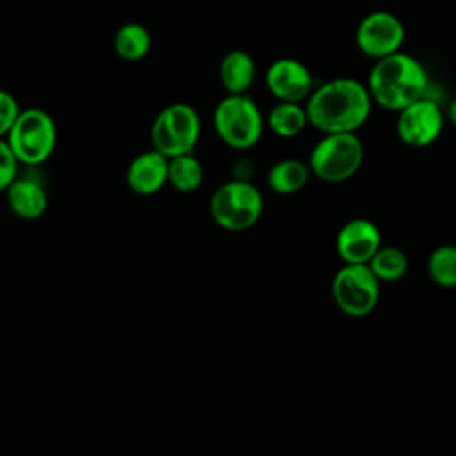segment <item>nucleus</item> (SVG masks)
Wrapping results in <instances>:
<instances>
[{"label": "nucleus", "mask_w": 456, "mask_h": 456, "mask_svg": "<svg viewBox=\"0 0 456 456\" xmlns=\"http://www.w3.org/2000/svg\"><path fill=\"white\" fill-rule=\"evenodd\" d=\"M208 208L219 228L246 232L258 223L264 212V198L249 180L233 178L212 192Z\"/></svg>", "instance_id": "7ed1b4c3"}, {"label": "nucleus", "mask_w": 456, "mask_h": 456, "mask_svg": "<svg viewBox=\"0 0 456 456\" xmlns=\"http://www.w3.org/2000/svg\"><path fill=\"white\" fill-rule=\"evenodd\" d=\"M205 171L201 162L192 153L169 157L167 183L178 192H194L201 187Z\"/></svg>", "instance_id": "6ab92c4d"}, {"label": "nucleus", "mask_w": 456, "mask_h": 456, "mask_svg": "<svg viewBox=\"0 0 456 456\" xmlns=\"http://www.w3.org/2000/svg\"><path fill=\"white\" fill-rule=\"evenodd\" d=\"M214 130L230 148L244 151L253 148L264 132V118L251 96L226 94L214 110Z\"/></svg>", "instance_id": "39448f33"}, {"label": "nucleus", "mask_w": 456, "mask_h": 456, "mask_svg": "<svg viewBox=\"0 0 456 456\" xmlns=\"http://www.w3.org/2000/svg\"><path fill=\"white\" fill-rule=\"evenodd\" d=\"M5 141L20 164L39 166L55 151L57 126L46 110L37 107L21 109Z\"/></svg>", "instance_id": "20e7f679"}, {"label": "nucleus", "mask_w": 456, "mask_h": 456, "mask_svg": "<svg viewBox=\"0 0 456 456\" xmlns=\"http://www.w3.org/2000/svg\"><path fill=\"white\" fill-rule=\"evenodd\" d=\"M372 98L367 84L351 77L331 78L306 98L308 123L322 134L356 132L370 116Z\"/></svg>", "instance_id": "f257e3e1"}, {"label": "nucleus", "mask_w": 456, "mask_h": 456, "mask_svg": "<svg viewBox=\"0 0 456 456\" xmlns=\"http://www.w3.org/2000/svg\"><path fill=\"white\" fill-rule=\"evenodd\" d=\"M404 37L406 28L401 18L385 9L365 14L354 32L358 50L372 61L399 52L404 45Z\"/></svg>", "instance_id": "1a4fd4ad"}, {"label": "nucleus", "mask_w": 456, "mask_h": 456, "mask_svg": "<svg viewBox=\"0 0 456 456\" xmlns=\"http://www.w3.org/2000/svg\"><path fill=\"white\" fill-rule=\"evenodd\" d=\"M306 125H310L306 107L299 102H278L267 114V126L283 139L299 135Z\"/></svg>", "instance_id": "f3484780"}, {"label": "nucleus", "mask_w": 456, "mask_h": 456, "mask_svg": "<svg viewBox=\"0 0 456 456\" xmlns=\"http://www.w3.org/2000/svg\"><path fill=\"white\" fill-rule=\"evenodd\" d=\"M445 114L428 94L406 105L397 114V135L410 148H426L433 144L444 130Z\"/></svg>", "instance_id": "9d476101"}, {"label": "nucleus", "mask_w": 456, "mask_h": 456, "mask_svg": "<svg viewBox=\"0 0 456 456\" xmlns=\"http://www.w3.org/2000/svg\"><path fill=\"white\" fill-rule=\"evenodd\" d=\"M20 110L21 109H20L16 98L9 91L0 89V137L5 139L11 126L16 121Z\"/></svg>", "instance_id": "5701e85b"}, {"label": "nucleus", "mask_w": 456, "mask_h": 456, "mask_svg": "<svg viewBox=\"0 0 456 456\" xmlns=\"http://www.w3.org/2000/svg\"><path fill=\"white\" fill-rule=\"evenodd\" d=\"M201 134V119L198 110L183 102L164 107L153 119L150 137L153 148L162 155L176 157L192 153Z\"/></svg>", "instance_id": "0eeeda50"}, {"label": "nucleus", "mask_w": 456, "mask_h": 456, "mask_svg": "<svg viewBox=\"0 0 456 456\" xmlns=\"http://www.w3.org/2000/svg\"><path fill=\"white\" fill-rule=\"evenodd\" d=\"M367 89L376 105L399 112L428 94L429 77L419 59L403 50L374 61Z\"/></svg>", "instance_id": "f03ea898"}, {"label": "nucleus", "mask_w": 456, "mask_h": 456, "mask_svg": "<svg viewBox=\"0 0 456 456\" xmlns=\"http://www.w3.org/2000/svg\"><path fill=\"white\" fill-rule=\"evenodd\" d=\"M363 162V144L354 132L324 134L310 151L308 166L314 176L326 183L349 180Z\"/></svg>", "instance_id": "423d86ee"}, {"label": "nucleus", "mask_w": 456, "mask_h": 456, "mask_svg": "<svg viewBox=\"0 0 456 456\" xmlns=\"http://www.w3.org/2000/svg\"><path fill=\"white\" fill-rule=\"evenodd\" d=\"M112 45L118 57L128 62H135L148 55L151 48V34L144 25L130 21L116 30Z\"/></svg>", "instance_id": "a211bd4d"}, {"label": "nucleus", "mask_w": 456, "mask_h": 456, "mask_svg": "<svg viewBox=\"0 0 456 456\" xmlns=\"http://www.w3.org/2000/svg\"><path fill=\"white\" fill-rule=\"evenodd\" d=\"M447 119L456 126V96L447 103V110H445Z\"/></svg>", "instance_id": "b1692460"}, {"label": "nucleus", "mask_w": 456, "mask_h": 456, "mask_svg": "<svg viewBox=\"0 0 456 456\" xmlns=\"http://www.w3.org/2000/svg\"><path fill=\"white\" fill-rule=\"evenodd\" d=\"M379 246V230L365 217H356L342 224L335 239L337 255L344 264H369Z\"/></svg>", "instance_id": "f8f14e48"}, {"label": "nucleus", "mask_w": 456, "mask_h": 456, "mask_svg": "<svg viewBox=\"0 0 456 456\" xmlns=\"http://www.w3.org/2000/svg\"><path fill=\"white\" fill-rule=\"evenodd\" d=\"M310 166L297 159H283L271 166L267 171V185L276 194L299 192L310 180Z\"/></svg>", "instance_id": "dca6fc26"}, {"label": "nucleus", "mask_w": 456, "mask_h": 456, "mask_svg": "<svg viewBox=\"0 0 456 456\" xmlns=\"http://www.w3.org/2000/svg\"><path fill=\"white\" fill-rule=\"evenodd\" d=\"M18 167L20 162L14 157L11 146L4 137H0V192H4L18 176Z\"/></svg>", "instance_id": "4be33fe9"}, {"label": "nucleus", "mask_w": 456, "mask_h": 456, "mask_svg": "<svg viewBox=\"0 0 456 456\" xmlns=\"http://www.w3.org/2000/svg\"><path fill=\"white\" fill-rule=\"evenodd\" d=\"M265 86L278 102H305L314 91V77L306 64L292 57H281L269 64Z\"/></svg>", "instance_id": "9b49d317"}, {"label": "nucleus", "mask_w": 456, "mask_h": 456, "mask_svg": "<svg viewBox=\"0 0 456 456\" xmlns=\"http://www.w3.org/2000/svg\"><path fill=\"white\" fill-rule=\"evenodd\" d=\"M4 192L11 212L20 219H39L48 208V194L34 178L16 176Z\"/></svg>", "instance_id": "4468645a"}, {"label": "nucleus", "mask_w": 456, "mask_h": 456, "mask_svg": "<svg viewBox=\"0 0 456 456\" xmlns=\"http://www.w3.org/2000/svg\"><path fill=\"white\" fill-rule=\"evenodd\" d=\"M428 274L442 289H456V246L442 244L428 256Z\"/></svg>", "instance_id": "412c9836"}, {"label": "nucleus", "mask_w": 456, "mask_h": 456, "mask_svg": "<svg viewBox=\"0 0 456 456\" xmlns=\"http://www.w3.org/2000/svg\"><path fill=\"white\" fill-rule=\"evenodd\" d=\"M169 159L155 148L132 159L126 167V185L139 196H153L167 183Z\"/></svg>", "instance_id": "ddd939ff"}, {"label": "nucleus", "mask_w": 456, "mask_h": 456, "mask_svg": "<svg viewBox=\"0 0 456 456\" xmlns=\"http://www.w3.org/2000/svg\"><path fill=\"white\" fill-rule=\"evenodd\" d=\"M369 267L379 281H395L406 274L408 256L395 246H379L369 260Z\"/></svg>", "instance_id": "aec40b11"}, {"label": "nucleus", "mask_w": 456, "mask_h": 456, "mask_svg": "<svg viewBox=\"0 0 456 456\" xmlns=\"http://www.w3.org/2000/svg\"><path fill=\"white\" fill-rule=\"evenodd\" d=\"M256 64L244 50H230L219 62V80L228 94H244L253 86Z\"/></svg>", "instance_id": "2eb2a0df"}, {"label": "nucleus", "mask_w": 456, "mask_h": 456, "mask_svg": "<svg viewBox=\"0 0 456 456\" xmlns=\"http://www.w3.org/2000/svg\"><path fill=\"white\" fill-rule=\"evenodd\" d=\"M333 301L347 317H367L379 299V280L369 264H344L331 281Z\"/></svg>", "instance_id": "6e6552de"}]
</instances>
